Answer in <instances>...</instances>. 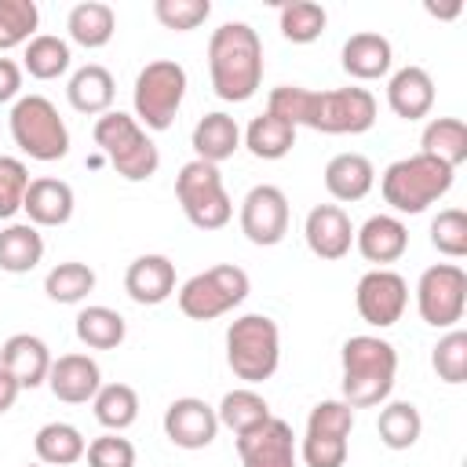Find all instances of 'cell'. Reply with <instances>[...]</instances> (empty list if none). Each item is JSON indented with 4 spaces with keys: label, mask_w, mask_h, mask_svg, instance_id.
<instances>
[{
    "label": "cell",
    "mask_w": 467,
    "mask_h": 467,
    "mask_svg": "<svg viewBox=\"0 0 467 467\" xmlns=\"http://www.w3.org/2000/svg\"><path fill=\"white\" fill-rule=\"evenodd\" d=\"M266 113L321 135H361L376 124V95L368 88L310 91L299 84H281L266 95Z\"/></svg>",
    "instance_id": "6da1fadb"
},
{
    "label": "cell",
    "mask_w": 467,
    "mask_h": 467,
    "mask_svg": "<svg viewBox=\"0 0 467 467\" xmlns=\"http://www.w3.org/2000/svg\"><path fill=\"white\" fill-rule=\"evenodd\" d=\"M208 77L223 102H248L263 84V40L248 22H223L208 36Z\"/></svg>",
    "instance_id": "7a4b0ae2"
},
{
    "label": "cell",
    "mask_w": 467,
    "mask_h": 467,
    "mask_svg": "<svg viewBox=\"0 0 467 467\" xmlns=\"http://www.w3.org/2000/svg\"><path fill=\"white\" fill-rule=\"evenodd\" d=\"M339 365H343L339 401H347L350 409H372L390 398L398 376L394 343L379 336H350L339 350Z\"/></svg>",
    "instance_id": "3957f363"
},
{
    "label": "cell",
    "mask_w": 467,
    "mask_h": 467,
    "mask_svg": "<svg viewBox=\"0 0 467 467\" xmlns=\"http://www.w3.org/2000/svg\"><path fill=\"white\" fill-rule=\"evenodd\" d=\"M91 139L102 150V157L109 161V168L128 182H146L161 168L157 142L146 135V128L131 113H120V109L102 113L91 128Z\"/></svg>",
    "instance_id": "277c9868"
},
{
    "label": "cell",
    "mask_w": 467,
    "mask_h": 467,
    "mask_svg": "<svg viewBox=\"0 0 467 467\" xmlns=\"http://www.w3.org/2000/svg\"><path fill=\"white\" fill-rule=\"evenodd\" d=\"M452 179L456 171L449 164L427 153H412L387 164V171L379 175V193L398 215H420L452 190Z\"/></svg>",
    "instance_id": "5b68a950"
},
{
    "label": "cell",
    "mask_w": 467,
    "mask_h": 467,
    "mask_svg": "<svg viewBox=\"0 0 467 467\" xmlns=\"http://www.w3.org/2000/svg\"><path fill=\"white\" fill-rule=\"evenodd\" d=\"M226 365L244 383H263L281 365V328L266 314H241L226 328Z\"/></svg>",
    "instance_id": "8992f818"
},
{
    "label": "cell",
    "mask_w": 467,
    "mask_h": 467,
    "mask_svg": "<svg viewBox=\"0 0 467 467\" xmlns=\"http://www.w3.org/2000/svg\"><path fill=\"white\" fill-rule=\"evenodd\" d=\"M11 139L29 161H62L69 153V128L47 95H18L11 106Z\"/></svg>",
    "instance_id": "52a82bcc"
},
{
    "label": "cell",
    "mask_w": 467,
    "mask_h": 467,
    "mask_svg": "<svg viewBox=\"0 0 467 467\" xmlns=\"http://www.w3.org/2000/svg\"><path fill=\"white\" fill-rule=\"evenodd\" d=\"M186 99V69L175 58H153L135 77V120L146 131H168Z\"/></svg>",
    "instance_id": "ba28073f"
},
{
    "label": "cell",
    "mask_w": 467,
    "mask_h": 467,
    "mask_svg": "<svg viewBox=\"0 0 467 467\" xmlns=\"http://www.w3.org/2000/svg\"><path fill=\"white\" fill-rule=\"evenodd\" d=\"M175 197H179L182 215L197 230H223L234 219V201L223 186L219 164H208L197 157L186 161L175 175Z\"/></svg>",
    "instance_id": "9c48e42d"
},
{
    "label": "cell",
    "mask_w": 467,
    "mask_h": 467,
    "mask_svg": "<svg viewBox=\"0 0 467 467\" xmlns=\"http://www.w3.org/2000/svg\"><path fill=\"white\" fill-rule=\"evenodd\" d=\"M252 292V281L241 266L234 263H219V266H208L201 274H193L190 281L179 285L175 299H179V310L193 321H212V317H223L230 314L234 306H241Z\"/></svg>",
    "instance_id": "30bf717a"
},
{
    "label": "cell",
    "mask_w": 467,
    "mask_h": 467,
    "mask_svg": "<svg viewBox=\"0 0 467 467\" xmlns=\"http://www.w3.org/2000/svg\"><path fill=\"white\" fill-rule=\"evenodd\" d=\"M354 409L339 398L317 401L306 416V431L299 441V456L306 467H343L350 452Z\"/></svg>",
    "instance_id": "8fae6325"
},
{
    "label": "cell",
    "mask_w": 467,
    "mask_h": 467,
    "mask_svg": "<svg viewBox=\"0 0 467 467\" xmlns=\"http://www.w3.org/2000/svg\"><path fill=\"white\" fill-rule=\"evenodd\" d=\"M416 310L431 328H456L467 310V274L456 263H434L416 281Z\"/></svg>",
    "instance_id": "7c38bea8"
},
{
    "label": "cell",
    "mask_w": 467,
    "mask_h": 467,
    "mask_svg": "<svg viewBox=\"0 0 467 467\" xmlns=\"http://www.w3.org/2000/svg\"><path fill=\"white\" fill-rule=\"evenodd\" d=\"M354 306L365 325L390 328L401 321V314L409 306V281L390 266H376V270L361 274V281L354 288Z\"/></svg>",
    "instance_id": "4fadbf2b"
},
{
    "label": "cell",
    "mask_w": 467,
    "mask_h": 467,
    "mask_svg": "<svg viewBox=\"0 0 467 467\" xmlns=\"http://www.w3.org/2000/svg\"><path fill=\"white\" fill-rule=\"evenodd\" d=\"M241 234L259 244V248H274L285 241L288 234V197L281 186L274 182H259L244 193L241 201Z\"/></svg>",
    "instance_id": "5bb4252c"
},
{
    "label": "cell",
    "mask_w": 467,
    "mask_h": 467,
    "mask_svg": "<svg viewBox=\"0 0 467 467\" xmlns=\"http://www.w3.org/2000/svg\"><path fill=\"white\" fill-rule=\"evenodd\" d=\"M237 456L241 467H296V434L288 420L270 416L266 423L237 434Z\"/></svg>",
    "instance_id": "9a60e30c"
},
{
    "label": "cell",
    "mask_w": 467,
    "mask_h": 467,
    "mask_svg": "<svg viewBox=\"0 0 467 467\" xmlns=\"http://www.w3.org/2000/svg\"><path fill=\"white\" fill-rule=\"evenodd\" d=\"M164 434L179 449H208L219 434V416L204 398H175L164 409Z\"/></svg>",
    "instance_id": "2e32d148"
},
{
    "label": "cell",
    "mask_w": 467,
    "mask_h": 467,
    "mask_svg": "<svg viewBox=\"0 0 467 467\" xmlns=\"http://www.w3.org/2000/svg\"><path fill=\"white\" fill-rule=\"evenodd\" d=\"M303 237H306V248L317 259L336 263L354 248V223L339 204H314L306 212Z\"/></svg>",
    "instance_id": "e0dca14e"
},
{
    "label": "cell",
    "mask_w": 467,
    "mask_h": 467,
    "mask_svg": "<svg viewBox=\"0 0 467 467\" xmlns=\"http://www.w3.org/2000/svg\"><path fill=\"white\" fill-rule=\"evenodd\" d=\"M102 387V368L88 354H62L51 361L47 390L66 405H88Z\"/></svg>",
    "instance_id": "ac0fdd59"
},
{
    "label": "cell",
    "mask_w": 467,
    "mask_h": 467,
    "mask_svg": "<svg viewBox=\"0 0 467 467\" xmlns=\"http://www.w3.org/2000/svg\"><path fill=\"white\" fill-rule=\"evenodd\" d=\"M124 292L139 306H157L175 296V263L161 252H146L128 263L124 270Z\"/></svg>",
    "instance_id": "d6986e66"
},
{
    "label": "cell",
    "mask_w": 467,
    "mask_h": 467,
    "mask_svg": "<svg viewBox=\"0 0 467 467\" xmlns=\"http://www.w3.org/2000/svg\"><path fill=\"white\" fill-rule=\"evenodd\" d=\"M51 350L40 336L33 332H15L4 339L0 347V365L18 379L22 390H33L40 383H47V372H51Z\"/></svg>",
    "instance_id": "ffe728a7"
},
{
    "label": "cell",
    "mask_w": 467,
    "mask_h": 467,
    "mask_svg": "<svg viewBox=\"0 0 467 467\" xmlns=\"http://www.w3.org/2000/svg\"><path fill=\"white\" fill-rule=\"evenodd\" d=\"M73 204H77V197H73V186L66 179L40 175V179H29L22 212L40 230V226H66L73 219Z\"/></svg>",
    "instance_id": "44dd1931"
},
{
    "label": "cell",
    "mask_w": 467,
    "mask_h": 467,
    "mask_svg": "<svg viewBox=\"0 0 467 467\" xmlns=\"http://www.w3.org/2000/svg\"><path fill=\"white\" fill-rule=\"evenodd\" d=\"M354 248L376 263V266H387V263H398L409 248V230L398 215H368L358 230H354Z\"/></svg>",
    "instance_id": "7402d4cb"
},
{
    "label": "cell",
    "mask_w": 467,
    "mask_h": 467,
    "mask_svg": "<svg viewBox=\"0 0 467 467\" xmlns=\"http://www.w3.org/2000/svg\"><path fill=\"white\" fill-rule=\"evenodd\" d=\"M387 106L401 120H423L434 109V80L423 66H405L387 80Z\"/></svg>",
    "instance_id": "603a6c76"
},
{
    "label": "cell",
    "mask_w": 467,
    "mask_h": 467,
    "mask_svg": "<svg viewBox=\"0 0 467 467\" xmlns=\"http://www.w3.org/2000/svg\"><path fill=\"white\" fill-rule=\"evenodd\" d=\"M343 73L354 80H379L394 66V47L383 33H354L339 51Z\"/></svg>",
    "instance_id": "cb8c5ba5"
},
{
    "label": "cell",
    "mask_w": 467,
    "mask_h": 467,
    "mask_svg": "<svg viewBox=\"0 0 467 467\" xmlns=\"http://www.w3.org/2000/svg\"><path fill=\"white\" fill-rule=\"evenodd\" d=\"M325 190L332 201H343V204H354L361 197H368V190L376 186V168L365 153H336L328 164H325Z\"/></svg>",
    "instance_id": "d4e9b609"
},
{
    "label": "cell",
    "mask_w": 467,
    "mask_h": 467,
    "mask_svg": "<svg viewBox=\"0 0 467 467\" xmlns=\"http://www.w3.org/2000/svg\"><path fill=\"white\" fill-rule=\"evenodd\" d=\"M190 146H193V157L197 161H208V164H223L226 157H234L241 150V128L230 113L215 109V113H204L197 124H193V135H190Z\"/></svg>",
    "instance_id": "484cf974"
},
{
    "label": "cell",
    "mask_w": 467,
    "mask_h": 467,
    "mask_svg": "<svg viewBox=\"0 0 467 467\" xmlns=\"http://www.w3.org/2000/svg\"><path fill=\"white\" fill-rule=\"evenodd\" d=\"M113 95H117V84H113V73L99 62H88L80 66L73 77H69V88H66V99L77 113L84 117H102L109 113L113 106Z\"/></svg>",
    "instance_id": "4316f807"
},
{
    "label": "cell",
    "mask_w": 467,
    "mask_h": 467,
    "mask_svg": "<svg viewBox=\"0 0 467 467\" xmlns=\"http://www.w3.org/2000/svg\"><path fill=\"white\" fill-rule=\"evenodd\" d=\"M66 29H69V40L95 51V47H106L117 33V15L109 4L102 0H84V4H73L69 15H66Z\"/></svg>",
    "instance_id": "83f0119b"
},
{
    "label": "cell",
    "mask_w": 467,
    "mask_h": 467,
    "mask_svg": "<svg viewBox=\"0 0 467 467\" xmlns=\"http://www.w3.org/2000/svg\"><path fill=\"white\" fill-rule=\"evenodd\" d=\"M420 153L449 164L452 171L467 161V124L460 117H434L420 135Z\"/></svg>",
    "instance_id": "f1b7e54d"
},
{
    "label": "cell",
    "mask_w": 467,
    "mask_h": 467,
    "mask_svg": "<svg viewBox=\"0 0 467 467\" xmlns=\"http://www.w3.org/2000/svg\"><path fill=\"white\" fill-rule=\"evenodd\" d=\"M33 452H36V460H40L44 467H69V463L84 460L88 441H84V434H80L73 423L55 420V423H44V427L36 431Z\"/></svg>",
    "instance_id": "f546056e"
},
{
    "label": "cell",
    "mask_w": 467,
    "mask_h": 467,
    "mask_svg": "<svg viewBox=\"0 0 467 467\" xmlns=\"http://www.w3.org/2000/svg\"><path fill=\"white\" fill-rule=\"evenodd\" d=\"M44 259V237L33 223H11L0 230V270L29 274Z\"/></svg>",
    "instance_id": "4dcf8cb0"
},
{
    "label": "cell",
    "mask_w": 467,
    "mask_h": 467,
    "mask_svg": "<svg viewBox=\"0 0 467 467\" xmlns=\"http://www.w3.org/2000/svg\"><path fill=\"white\" fill-rule=\"evenodd\" d=\"M73 332L88 350H117L128 336V321L113 306H84L73 321Z\"/></svg>",
    "instance_id": "1f68e13d"
},
{
    "label": "cell",
    "mask_w": 467,
    "mask_h": 467,
    "mask_svg": "<svg viewBox=\"0 0 467 467\" xmlns=\"http://www.w3.org/2000/svg\"><path fill=\"white\" fill-rule=\"evenodd\" d=\"M241 139H244V146H248L252 157H259V161H281L296 146V128L288 120L274 117V113H259V117H252V124L244 128Z\"/></svg>",
    "instance_id": "d6a6232c"
},
{
    "label": "cell",
    "mask_w": 467,
    "mask_h": 467,
    "mask_svg": "<svg viewBox=\"0 0 467 467\" xmlns=\"http://www.w3.org/2000/svg\"><path fill=\"white\" fill-rule=\"evenodd\" d=\"M376 434L387 449L394 452H405L420 441L423 434V416L412 401H383L379 409V420H376Z\"/></svg>",
    "instance_id": "836d02e7"
},
{
    "label": "cell",
    "mask_w": 467,
    "mask_h": 467,
    "mask_svg": "<svg viewBox=\"0 0 467 467\" xmlns=\"http://www.w3.org/2000/svg\"><path fill=\"white\" fill-rule=\"evenodd\" d=\"M215 416H219V427H230L234 438H237V434H244V431L266 423L274 412H270V405H266V398H263L259 390L237 387V390H226V394H223V401L215 405Z\"/></svg>",
    "instance_id": "e575fe53"
},
{
    "label": "cell",
    "mask_w": 467,
    "mask_h": 467,
    "mask_svg": "<svg viewBox=\"0 0 467 467\" xmlns=\"http://www.w3.org/2000/svg\"><path fill=\"white\" fill-rule=\"evenodd\" d=\"M73 62V51L62 36L55 33H36L26 51H22V69L33 77V80H58Z\"/></svg>",
    "instance_id": "d590c367"
},
{
    "label": "cell",
    "mask_w": 467,
    "mask_h": 467,
    "mask_svg": "<svg viewBox=\"0 0 467 467\" xmlns=\"http://www.w3.org/2000/svg\"><path fill=\"white\" fill-rule=\"evenodd\" d=\"M91 409H95V420L106 431L120 434L139 420V394L128 383H102L99 394L91 398Z\"/></svg>",
    "instance_id": "8d00e7d4"
},
{
    "label": "cell",
    "mask_w": 467,
    "mask_h": 467,
    "mask_svg": "<svg viewBox=\"0 0 467 467\" xmlns=\"http://www.w3.org/2000/svg\"><path fill=\"white\" fill-rule=\"evenodd\" d=\"M44 292H47L51 303H80L95 292V270L80 259L55 263L44 277Z\"/></svg>",
    "instance_id": "74e56055"
},
{
    "label": "cell",
    "mask_w": 467,
    "mask_h": 467,
    "mask_svg": "<svg viewBox=\"0 0 467 467\" xmlns=\"http://www.w3.org/2000/svg\"><path fill=\"white\" fill-rule=\"evenodd\" d=\"M325 22L328 15L314 0H292V4H281L277 11V29L288 44H314L325 33Z\"/></svg>",
    "instance_id": "f35d334b"
},
{
    "label": "cell",
    "mask_w": 467,
    "mask_h": 467,
    "mask_svg": "<svg viewBox=\"0 0 467 467\" xmlns=\"http://www.w3.org/2000/svg\"><path fill=\"white\" fill-rule=\"evenodd\" d=\"M40 7L33 0H0V55L11 47H26L36 36Z\"/></svg>",
    "instance_id": "ab89813d"
},
{
    "label": "cell",
    "mask_w": 467,
    "mask_h": 467,
    "mask_svg": "<svg viewBox=\"0 0 467 467\" xmlns=\"http://www.w3.org/2000/svg\"><path fill=\"white\" fill-rule=\"evenodd\" d=\"M431 365H434V372H438L441 383H449V387L467 383V332L463 328H449L434 343Z\"/></svg>",
    "instance_id": "60d3db41"
},
{
    "label": "cell",
    "mask_w": 467,
    "mask_h": 467,
    "mask_svg": "<svg viewBox=\"0 0 467 467\" xmlns=\"http://www.w3.org/2000/svg\"><path fill=\"white\" fill-rule=\"evenodd\" d=\"M431 244L449 259H463L467 255V212L463 208H441L431 219Z\"/></svg>",
    "instance_id": "b9f144b4"
},
{
    "label": "cell",
    "mask_w": 467,
    "mask_h": 467,
    "mask_svg": "<svg viewBox=\"0 0 467 467\" xmlns=\"http://www.w3.org/2000/svg\"><path fill=\"white\" fill-rule=\"evenodd\" d=\"M208 15H212L208 0H157L153 4V18L171 33H190V29L204 26Z\"/></svg>",
    "instance_id": "7bdbcfd3"
},
{
    "label": "cell",
    "mask_w": 467,
    "mask_h": 467,
    "mask_svg": "<svg viewBox=\"0 0 467 467\" xmlns=\"http://www.w3.org/2000/svg\"><path fill=\"white\" fill-rule=\"evenodd\" d=\"M26 190H29V168L18 157L0 153V219H11L15 212H22Z\"/></svg>",
    "instance_id": "ee69618b"
},
{
    "label": "cell",
    "mask_w": 467,
    "mask_h": 467,
    "mask_svg": "<svg viewBox=\"0 0 467 467\" xmlns=\"http://www.w3.org/2000/svg\"><path fill=\"white\" fill-rule=\"evenodd\" d=\"M88 467H135V445L113 431L88 441Z\"/></svg>",
    "instance_id": "f6af8a7d"
},
{
    "label": "cell",
    "mask_w": 467,
    "mask_h": 467,
    "mask_svg": "<svg viewBox=\"0 0 467 467\" xmlns=\"http://www.w3.org/2000/svg\"><path fill=\"white\" fill-rule=\"evenodd\" d=\"M22 91V66L0 55V102H15Z\"/></svg>",
    "instance_id": "bcb514c9"
},
{
    "label": "cell",
    "mask_w": 467,
    "mask_h": 467,
    "mask_svg": "<svg viewBox=\"0 0 467 467\" xmlns=\"http://www.w3.org/2000/svg\"><path fill=\"white\" fill-rule=\"evenodd\" d=\"M18 394H22V387H18V379L0 365V416L18 401Z\"/></svg>",
    "instance_id": "7dc6e473"
},
{
    "label": "cell",
    "mask_w": 467,
    "mask_h": 467,
    "mask_svg": "<svg viewBox=\"0 0 467 467\" xmlns=\"http://www.w3.org/2000/svg\"><path fill=\"white\" fill-rule=\"evenodd\" d=\"M463 11V4H449V7H438V4H427V15H434V18H456Z\"/></svg>",
    "instance_id": "c3c4849f"
},
{
    "label": "cell",
    "mask_w": 467,
    "mask_h": 467,
    "mask_svg": "<svg viewBox=\"0 0 467 467\" xmlns=\"http://www.w3.org/2000/svg\"><path fill=\"white\" fill-rule=\"evenodd\" d=\"M26 467H44V463H26Z\"/></svg>",
    "instance_id": "681fc988"
}]
</instances>
